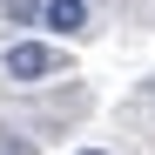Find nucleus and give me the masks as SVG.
Returning a JSON list of instances; mask_svg holds the SVG:
<instances>
[{
	"instance_id": "obj_1",
	"label": "nucleus",
	"mask_w": 155,
	"mask_h": 155,
	"mask_svg": "<svg viewBox=\"0 0 155 155\" xmlns=\"http://www.w3.org/2000/svg\"><path fill=\"white\" fill-rule=\"evenodd\" d=\"M61 68H68L61 47H47V41H14L7 54H0V74L20 81V88H34V81H47V74H61Z\"/></svg>"
},
{
	"instance_id": "obj_2",
	"label": "nucleus",
	"mask_w": 155,
	"mask_h": 155,
	"mask_svg": "<svg viewBox=\"0 0 155 155\" xmlns=\"http://www.w3.org/2000/svg\"><path fill=\"white\" fill-rule=\"evenodd\" d=\"M41 27L61 34V41H81L94 27V7H88V0H41Z\"/></svg>"
},
{
	"instance_id": "obj_3",
	"label": "nucleus",
	"mask_w": 155,
	"mask_h": 155,
	"mask_svg": "<svg viewBox=\"0 0 155 155\" xmlns=\"http://www.w3.org/2000/svg\"><path fill=\"white\" fill-rule=\"evenodd\" d=\"M7 20L14 27H41V0H7Z\"/></svg>"
},
{
	"instance_id": "obj_4",
	"label": "nucleus",
	"mask_w": 155,
	"mask_h": 155,
	"mask_svg": "<svg viewBox=\"0 0 155 155\" xmlns=\"http://www.w3.org/2000/svg\"><path fill=\"white\" fill-rule=\"evenodd\" d=\"M81 155H108V148H81Z\"/></svg>"
},
{
	"instance_id": "obj_5",
	"label": "nucleus",
	"mask_w": 155,
	"mask_h": 155,
	"mask_svg": "<svg viewBox=\"0 0 155 155\" xmlns=\"http://www.w3.org/2000/svg\"><path fill=\"white\" fill-rule=\"evenodd\" d=\"M7 155H27V148H7Z\"/></svg>"
}]
</instances>
